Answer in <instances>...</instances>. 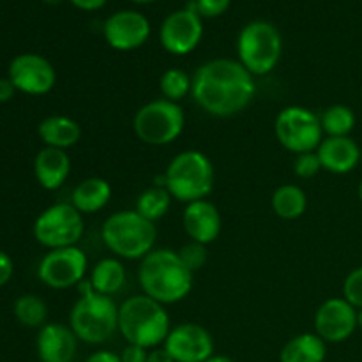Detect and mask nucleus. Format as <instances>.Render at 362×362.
<instances>
[{
	"mask_svg": "<svg viewBox=\"0 0 362 362\" xmlns=\"http://www.w3.org/2000/svg\"><path fill=\"white\" fill-rule=\"evenodd\" d=\"M179 257L184 262V265L194 274V272L202 271L205 267V264H207V246L200 243H194V240H189V243L184 244L179 250Z\"/></svg>",
	"mask_w": 362,
	"mask_h": 362,
	"instance_id": "obj_30",
	"label": "nucleus"
},
{
	"mask_svg": "<svg viewBox=\"0 0 362 362\" xmlns=\"http://www.w3.org/2000/svg\"><path fill=\"white\" fill-rule=\"evenodd\" d=\"M119 356L122 362H147L148 350L144 349V346L131 345V343H127Z\"/></svg>",
	"mask_w": 362,
	"mask_h": 362,
	"instance_id": "obj_34",
	"label": "nucleus"
},
{
	"mask_svg": "<svg viewBox=\"0 0 362 362\" xmlns=\"http://www.w3.org/2000/svg\"><path fill=\"white\" fill-rule=\"evenodd\" d=\"M343 297L356 310H362V265L354 269L345 278V283H343Z\"/></svg>",
	"mask_w": 362,
	"mask_h": 362,
	"instance_id": "obj_31",
	"label": "nucleus"
},
{
	"mask_svg": "<svg viewBox=\"0 0 362 362\" xmlns=\"http://www.w3.org/2000/svg\"><path fill=\"white\" fill-rule=\"evenodd\" d=\"M320 170L324 168H322V163L317 151L296 156V161H293V173H296L299 179H313Z\"/></svg>",
	"mask_w": 362,
	"mask_h": 362,
	"instance_id": "obj_32",
	"label": "nucleus"
},
{
	"mask_svg": "<svg viewBox=\"0 0 362 362\" xmlns=\"http://www.w3.org/2000/svg\"><path fill=\"white\" fill-rule=\"evenodd\" d=\"M186 115L179 103L168 99L148 101L134 113L133 131L136 138L152 147L170 145L182 134Z\"/></svg>",
	"mask_w": 362,
	"mask_h": 362,
	"instance_id": "obj_8",
	"label": "nucleus"
},
{
	"mask_svg": "<svg viewBox=\"0 0 362 362\" xmlns=\"http://www.w3.org/2000/svg\"><path fill=\"white\" fill-rule=\"evenodd\" d=\"M147 362H175L172 359V356L168 354V350L165 346H156V349L148 350Z\"/></svg>",
	"mask_w": 362,
	"mask_h": 362,
	"instance_id": "obj_38",
	"label": "nucleus"
},
{
	"mask_svg": "<svg viewBox=\"0 0 362 362\" xmlns=\"http://www.w3.org/2000/svg\"><path fill=\"white\" fill-rule=\"evenodd\" d=\"M85 362H122V361H120L119 354H113L110 352V350H98V352H94L92 356H88Z\"/></svg>",
	"mask_w": 362,
	"mask_h": 362,
	"instance_id": "obj_37",
	"label": "nucleus"
},
{
	"mask_svg": "<svg viewBox=\"0 0 362 362\" xmlns=\"http://www.w3.org/2000/svg\"><path fill=\"white\" fill-rule=\"evenodd\" d=\"M272 211L285 221L299 219L308 209V197L303 187L296 184H283L272 193Z\"/></svg>",
	"mask_w": 362,
	"mask_h": 362,
	"instance_id": "obj_25",
	"label": "nucleus"
},
{
	"mask_svg": "<svg viewBox=\"0 0 362 362\" xmlns=\"http://www.w3.org/2000/svg\"><path fill=\"white\" fill-rule=\"evenodd\" d=\"M76 334L69 325L45 324L39 329L37 356L41 362H73L78 352Z\"/></svg>",
	"mask_w": 362,
	"mask_h": 362,
	"instance_id": "obj_18",
	"label": "nucleus"
},
{
	"mask_svg": "<svg viewBox=\"0 0 362 362\" xmlns=\"http://www.w3.org/2000/svg\"><path fill=\"white\" fill-rule=\"evenodd\" d=\"M108 46L117 52H133L151 37V21L138 11H117L103 25Z\"/></svg>",
	"mask_w": 362,
	"mask_h": 362,
	"instance_id": "obj_15",
	"label": "nucleus"
},
{
	"mask_svg": "<svg viewBox=\"0 0 362 362\" xmlns=\"http://www.w3.org/2000/svg\"><path fill=\"white\" fill-rule=\"evenodd\" d=\"M16 92V87H14L9 78H0V103L11 101Z\"/></svg>",
	"mask_w": 362,
	"mask_h": 362,
	"instance_id": "obj_36",
	"label": "nucleus"
},
{
	"mask_svg": "<svg viewBox=\"0 0 362 362\" xmlns=\"http://www.w3.org/2000/svg\"><path fill=\"white\" fill-rule=\"evenodd\" d=\"M255 92V76L239 60L214 59L197 69L191 98L205 113L226 119L244 112Z\"/></svg>",
	"mask_w": 362,
	"mask_h": 362,
	"instance_id": "obj_1",
	"label": "nucleus"
},
{
	"mask_svg": "<svg viewBox=\"0 0 362 362\" xmlns=\"http://www.w3.org/2000/svg\"><path fill=\"white\" fill-rule=\"evenodd\" d=\"M45 4H48V6H59L60 2H64V0H42Z\"/></svg>",
	"mask_w": 362,
	"mask_h": 362,
	"instance_id": "obj_42",
	"label": "nucleus"
},
{
	"mask_svg": "<svg viewBox=\"0 0 362 362\" xmlns=\"http://www.w3.org/2000/svg\"><path fill=\"white\" fill-rule=\"evenodd\" d=\"M170 205H172V194L168 193V189L165 186H152L136 198L134 211L148 221L156 223L165 218L166 212L170 211Z\"/></svg>",
	"mask_w": 362,
	"mask_h": 362,
	"instance_id": "obj_26",
	"label": "nucleus"
},
{
	"mask_svg": "<svg viewBox=\"0 0 362 362\" xmlns=\"http://www.w3.org/2000/svg\"><path fill=\"white\" fill-rule=\"evenodd\" d=\"M101 239L112 253L124 260H141L154 250L156 225L136 211H119L105 219Z\"/></svg>",
	"mask_w": 362,
	"mask_h": 362,
	"instance_id": "obj_5",
	"label": "nucleus"
},
{
	"mask_svg": "<svg viewBox=\"0 0 362 362\" xmlns=\"http://www.w3.org/2000/svg\"><path fill=\"white\" fill-rule=\"evenodd\" d=\"M112 200V186L103 177H88L81 180L71 194V205L81 214H95Z\"/></svg>",
	"mask_w": 362,
	"mask_h": 362,
	"instance_id": "obj_22",
	"label": "nucleus"
},
{
	"mask_svg": "<svg viewBox=\"0 0 362 362\" xmlns=\"http://www.w3.org/2000/svg\"><path fill=\"white\" fill-rule=\"evenodd\" d=\"M7 78L16 90L28 95H45L57 83V71L48 59L37 53H21L9 64Z\"/></svg>",
	"mask_w": 362,
	"mask_h": 362,
	"instance_id": "obj_13",
	"label": "nucleus"
},
{
	"mask_svg": "<svg viewBox=\"0 0 362 362\" xmlns=\"http://www.w3.org/2000/svg\"><path fill=\"white\" fill-rule=\"evenodd\" d=\"M170 331L168 311L145 293L129 297L119 306V332L131 345L156 349L165 343Z\"/></svg>",
	"mask_w": 362,
	"mask_h": 362,
	"instance_id": "obj_4",
	"label": "nucleus"
},
{
	"mask_svg": "<svg viewBox=\"0 0 362 362\" xmlns=\"http://www.w3.org/2000/svg\"><path fill=\"white\" fill-rule=\"evenodd\" d=\"M131 2H134V4H151V2H154V0H131Z\"/></svg>",
	"mask_w": 362,
	"mask_h": 362,
	"instance_id": "obj_43",
	"label": "nucleus"
},
{
	"mask_svg": "<svg viewBox=\"0 0 362 362\" xmlns=\"http://www.w3.org/2000/svg\"><path fill=\"white\" fill-rule=\"evenodd\" d=\"M317 154L322 168L334 175H345L356 170L361 161V147L350 136H325Z\"/></svg>",
	"mask_w": 362,
	"mask_h": 362,
	"instance_id": "obj_19",
	"label": "nucleus"
},
{
	"mask_svg": "<svg viewBox=\"0 0 362 362\" xmlns=\"http://www.w3.org/2000/svg\"><path fill=\"white\" fill-rule=\"evenodd\" d=\"M205 362H235V361L230 359V357H225V356H212L211 359L205 361Z\"/></svg>",
	"mask_w": 362,
	"mask_h": 362,
	"instance_id": "obj_40",
	"label": "nucleus"
},
{
	"mask_svg": "<svg viewBox=\"0 0 362 362\" xmlns=\"http://www.w3.org/2000/svg\"><path fill=\"white\" fill-rule=\"evenodd\" d=\"M69 2L81 11H98L101 9L108 0H69Z\"/></svg>",
	"mask_w": 362,
	"mask_h": 362,
	"instance_id": "obj_39",
	"label": "nucleus"
},
{
	"mask_svg": "<svg viewBox=\"0 0 362 362\" xmlns=\"http://www.w3.org/2000/svg\"><path fill=\"white\" fill-rule=\"evenodd\" d=\"M232 0H194L197 13L202 18H218L228 11Z\"/></svg>",
	"mask_w": 362,
	"mask_h": 362,
	"instance_id": "obj_33",
	"label": "nucleus"
},
{
	"mask_svg": "<svg viewBox=\"0 0 362 362\" xmlns=\"http://www.w3.org/2000/svg\"><path fill=\"white\" fill-rule=\"evenodd\" d=\"M126 278V267L119 258H103L92 267L88 281L95 292L112 297L124 288Z\"/></svg>",
	"mask_w": 362,
	"mask_h": 362,
	"instance_id": "obj_24",
	"label": "nucleus"
},
{
	"mask_svg": "<svg viewBox=\"0 0 362 362\" xmlns=\"http://www.w3.org/2000/svg\"><path fill=\"white\" fill-rule=\"evenodd\" d=\"M78 288L81 296L69 313V327L80 341L103 345L119 332V306L112 297L95 292L88 279H83Z\"/></svg>",
	"mask_w": 362,
	"mask_h": 362,
	"instance_id": "obj_3",
	"label": "nucleus"
},
{
	"mask_svg": "<svg viewBox=\"0 0 362 362\" xmlns=\"http://www.w3.org/2000/svg\"><path fill=\"white\" fill-rule=\"evenodd\" d=\"M14 272V264L11 257L4 251H0V286H6L11 281Z\"/></svg>",
	"mask_w": 362,
	"mask_h": 362,
	"instance_id": "obj_35",
	"label": "nucleus"
},
{
	"mask_svg": "<svg viewBox=\"0 0 362 362\" xmlns=\"http://www.w3.org/2000/svg\"><path fill=\"white\" fill-rule=\"evenodd\" d=\"M14 317L25 327H42L48 317V306L41 297L34 293H25L14 300Z\"/></svg>",
	"mask_w": 362,
	"mask_h": 362,
	"instance_id": "obj_28",
	"label": "nucleus"
},
{
	"mask_svg": "<svg viewBox=\"0 0 362 362\" xmlns=\"http://www.w3.org/2000/svg\"><path fill=\"white\" fill-rule=\"evenodd\" d=\"M175 362H205L214 356V338L200 324L186 322L172 327L163 343Z\"/></svg>",
	"mask_w": 362,
	"mask_h": 362,
	"instance_id": "obj_14",
	"label": "nucleus"
},
{
	"mask_svg": "<svg viewBox=\"0 0 362 362\" xmlns=\"http://www.w3.org/2000/svg\"><path fill=\"white\" fill-rule=\"evenodd\" d=\"M182 226L191 240L209 246L221 233L223 219L218 207L205 198L186 205L182 212Z\"/></svg>",
	"mask_w": 362,
	"mask_h": 362,
	"instance_id": "obj_17",
	"label": "nucleus"
},
{
	"mask_svg": "<svg viewBox=\"0 0 362 362\" xmlns=\"http://www.w3.org/2000/svg\"><path fill=\"white\" fill-rule=\"evenodd\" d=\"M81 126L74 119L66 115H49L37 126V134L46 147L67 148L74 147L81 140Z\"/></svg>",
	"mask_w": 362,
	"mask_h": 362,
	"instance_id": "obj_21",
	"label": "nucleus"
},
{
	"mask_svg": "<svg viewBox=\"0 0 362 362\" xmlns=\"http://www.w3.org/2000/svg\"><path fill=\"white\" fill-rule=\"evenodd\" d=\"M83 233V214L71 204L49 205L34 221L35 240L48 250L76 246Z\"/></svg>",
	"mask_w": 362,
	"mask_h": 362,
	"instance_id": "obj_10",
	"label": "nucleus"
},
{
	"mask_svg": "<svg viewBox=\"0 0 362 362\" xmlns=\"http://www.w3.org/2000/svg\"><path fill=\"white\" fill-rule=\"evenodd\" d=\"M357 193H359V200L362 202V180L359 182V189H357Z\"/></svg>",
	"mask_w": 362,
	"mask_h": 362,
	"instance_id": "obj_44",
	"label": "nucleus"
},
{
	"mask_svg": "<svg viewBox=\"0 0 362 362\" xmlns=\"http://www.w3.org/2000/svg\"><path fill=\"white\" fill-rule=\"evenodd\" d=\"M276 140L293 154L315 152L324 140L320 115L304 106H286L276 115Z\"/></svg>",
	"mask_w": 362,
	"mask_h": 362,
	"instance_id": "obj_9",
	"label": "nucleus"
},
{
	"mask_svg": "<svg viewBox=\"0 0 362 362\" xmlns=\"http://www.w3.org/2000/svg\"><path fill=\"white\" fill-rule=\"evenodd\" d=\"M204 37V23L197 13L194 0L187 2L184 9L173 11L165 18L159 28V42L172 55H187L200 45Z\"/></svg>",
	"mask_w": 362,
	"mask_h": 362,
	"instance_id": "obj_12",
	"label": "nucleus"
},
{
	"mask_svg": "<svg viewBox=\"0 0 362 362\" xmlns=\"http://www.w3.org/2000/svg\"><path fill=\"white\" fill-rule=\"evenodd\" d=\"M357 329V310L345 297H332L315 313V332L325 343H343Z\"/></svg>",
	"mask_w": 362,
	"mask_h": 362,
	"instance_id": "obj_16",
	"label": "nucleus"
},
{
	"mask_svg": "<svg viewBox=\"0 0 362 362\" xmlns=\"http://www.w3.org/2000/svg\"><path fill=\"white\" fill-rule=\"evenodd\" d=\"M327 343L317 332H303L285 343L279 352V362H324Z\"/></svg>",
	"mask_w": 362,
	"mask_h": 362,
	"instance_id": "obj_23",
	"label": "nucleus"
},
{
	"mask_svg": "<svg viewBox=\"0 0 362 362\" xmlns=\"http://www.w3.org/2000/svg\"><path fill=\"white\" fill-rule=\"evenodd\" d=\"M191 88H193V78H189V74L179 67L166 69L159 80L163 99H168L172 103L182 101L187 94H191Z\"/></svg>",
	"mask_w": 362,
	"mask_h": 362,
	"instance_id": "obj_29",
	"label": "nucleus"
},
{
	"mask_svg": "<svg viewBox=\"0 0 362 362\" xmlns=\"http://www.w3.org/2000/svg\"><path fill=\"white\" fill-rule=\"evenodd\" d=\"M237 53H239V62L253 76H264L276 69L281 60V34L269 21H250L237 37Z\"/></svg>",
	"mask_w": 362,
	"mask_h": 362,
	"instance_id": "obj_7",
	"label": "nucleus"
},
{
	"mask_svg": "<svg viewBox=\"0 0 362 362\" xmlns=\"http://www.w3.org/2000/svg\"><path fill=\"white\" fill-rule=\"evenodd\" d=\"M71 173V158L62 148L45 147L34 159V175L46 191H57L66 184Z\"/></svg>",
	"mask_w": 362,
	"mask_h": 362,
	"instance_id": "obj_20",
	"label": "nucleus"
},
{
	"mask_svg": "<svg viewBox=\"0 0 362 362\" xmlns=\"http://www.w3.org/2000/svg\"><path fill=\"white\" fill-rule=\"evenodd\" d=\"M88 258L78 246L49 250L39 262L37 276L53 290H67L78 286L85 279Z\"/></svg>",
	"mask_w": 362,
	"mask_h": 362,
	"instance_id": "obj_11",
	"label": "nucleus"
},
{
	"mask_svg": "<svg viewBox=\"0 0 362 362\" xmlns=\"http://www.w3.org/2000/svg\"><path fill=\"white\" fill-rule=\"evenodd\" d=\"M165 187L173 200L191 204L205 200L214 189V166L200 151H184L168 163Z\"/></svg>",
	"mask_w": 362,
	"mask_h": 362,
	"instance_id": "obj_6",
	"label": "nucleus"
},
{
	"mask_svg": "<svg viewBox=\"0 0 362 362\" xmlns=\"http://www.w3.org/2000/svg\"><path fill=\"white\" fill-rule=\"evenodd\" d=\"M357 329L362 331V310H357Z\"/></svg>",
	"mask_w": 362,
	"mask_h": 362,
	"instance_id": "obj_41",
	"label": "nucleus"
},
{
	"mask_svg": "<svg viewBox=\"0 0 362 362\" xmlns=\"http://www.w3.org/2000/svg\"><path fill=\"white\" fill-rule=\"evenodd\" d=\"M193 272L180 260L175 250H152L140 260L138 281L141 293L159 304H175L186 299L193 290Z\"/></svg>",
	"mask_w": 362,
	"mask_h": 362,
	"instance_id": "obj_2",
	"label": "nucleus"
},
{
	"mask_svg": "<svg viewBox=\"0 0 362 362\" xmlns=\"http://www.w3.org/2000/svg\"><path fill=\"white\" fill-rule=\"evenodd\" d=\"M325 136H350L356 127V113L346 105H332L320 115Z\"/></svg>",
	"mask_w": 362,
	"mask_h": 362,
	"instance_id": "obj_27",
	"label": "nucleus"
}]
</instances>
